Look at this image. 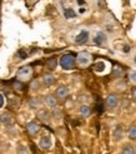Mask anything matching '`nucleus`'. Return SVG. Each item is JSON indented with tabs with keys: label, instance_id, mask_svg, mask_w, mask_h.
<instances>
[{
	"label": "nucleus",
	"instance_id": "obj_1",
	"mask_svg": "<svg viewBox=\"0 0 136 154\" xmlns=\"http://www.w3.org/2000/svg\"><path fill=\"white\" fill-rule=\"evenodd\" d=\"M31 75H33V68L29 66V65H26V66L20 68L19 70H18L16 78H18V80H20V82H26V80H29L30 78H31Z\"/></svg>",
	"mask_w": 136,
	"mask_h": 154
},
{
	"label": "nucleus",
	"instance_id": "obj_2",
	"mask_svg": "<svg viewBox=\"0 0 136 154\" xmlns=\"http://www.w3.org/2000/svg\"><path fill=\"white\" fill-rule=\"evenodd\" d=\"M75 61H76V59L74 58V55H71V54H65V55L60 58V65H61V68L65 69V70H69V69H71L74 66Z\"/></svg>",
	"mask_w": 136,
	"mask_h": 154
},
{
	"label": "nucleus",
	"instance_id": "obj_3",
	"mask_svg": "<svg viewBox=\"0 0 136 154\" xmlns=\"http://www.w3.org/2000/svg\"><path fill=\"white\" fill-rule=\"evenodd\" d=\"M76 61H78V64L80 66H87L90 64V61H91V55L86 51H82L78 55Z\"/></svg>",
	"mask_w": 136,
	"mask_h": 154
},
{
	"label": "nucleus",
	"instance_id": "obj_4",
	"mask_svg": "<svg viewBox=\"0 0 136 154\" xmlns=\"http://www.w3.org/2000/svg\"><path fill=\"white\" fill-rule=\"evenodd\" d=\"M87 40H89V32H87V30H85V29H82L81 32L76 35V38H75V43H76L78 45L85 44Z\"/></svg>",
	"mask_w": 136,
	"mask_h": 154
},
{
	"label": "nucleus",
	"instance_id": "obj_5",
	"mask_svg": "<svg viewBox=\"0 0 136 154\" xmlns=\"http://www.w3.org/2000/svg\"><path fill=\"white\" fill-rule=\"evenodd\" d=\"M94 43L96 45H100V47L101 45H105L106 44V35H105L102 32H97L94 36Z\"/></svg>",
	"mask_w": 136,
	"mask_h": 154
},
{
	"label": "nucleus",
	"instance_id": "obj_6",
	"mask_svg": "<svg viewBox=\"0 0 136 154\" xmlns=\"http://www.w3.org/2000/svg\"><path fill=\"white\" fill-rule=\"evenodd\" d=\"M0 122H1V124H4V125H11L14 123V118L10 113H3L0 115Z\"/></svg>",
	"mask_w": 136,
	"mask_h": 154
},
{
	"label": "nucleus",
	"instance_id": "obj_7",
	"mask_svg": "<svg viewBox=\"0 0 136 154\" xmlns=\"http://www.w3.org/2000/svg\"><path fill=\"white\" fill-rule=\"evenodd\" d=\"M39 144H40V147L43 149H49L52 145V140H51V138L49 135H44V137H41Z\"/></svg>",
	"mask_w": 136,
	"mask_h": 154
},
{
	"label": "nucleus",
	"instance_id": "obj_8",
	"mask_svg": "<svg viewBox=\"0 0 136 154\" xmlns=\"http://www.w3.org/2000/svg\"><path fill=\"white\" fill-rule=\"evenodd\" d=\"M26 130H28V133L30 135H36L37 133H39V130H40V127L36 124V123L31 122V123H29V124L26 125Z\"/></svg>",
	"mask_w": 136,
	"mask_h": 154
},
{
	"label": "nucleus",
	"instance_id": "obj_9",
	"mask_svg": "<svg viewBox=\"0 0 136 154\" xmlns=\"http://www.w3.org/2000/svg\"><path fill=\"white\" fill-rule=\"evenodd\" d=\"M106 105L110 106V108H115L117 104H119V98L115 95V94H110L108 98H106Z\"/></svg>",
	"mask_w": 136,
	"mask_h": 154
},
{
	"label": "nucleus",
	"instance_id": "obj_10",
	"mask_svg": "<svg viewBox=\"0 0 136 154\" xmlns=\"http://www.w3.org/2000/svg\"><path fill=\"white\" fill-rule=\"evenodd\" d=\"M56 95L60 99L66 98L67 95H69V88H67V87H59L56 89Z\"/></svg>",
	"mask_w": 136,
	"mask_h": 154
},
{
	"label": "nucleus",
	"instance_id": "obj_11",
	"mask_svg": "<svg viewBox=\"0 0 136 154\" xmlns=\"http://www.w3.org/2000/svg\"><path fill=\"white\" fill-rule=\"evenodd\" d=\"M45 104H46L49 108H54V106H56V104H58V102H56V98L54 97V95H46L45 97Z\"/></svg>",
	"mask_w": 136,
	"mask_h": 154
},
{
	"label": "nucleus",
	"instance_id": "obj_12",
	"mask_svg": "<svg viewBox=\"0 0 136 154\" xmlns=\"http://www.w3.org/2000/svg\"><path fill=\"white\" fill-rule=\"evenodd\" d=\"M43 82H44V84L45 85H52V84L55 83V78H54V75L52 74H45L44 76H43Z\"/></svg>",
	"mask_w": 136,
	"mask_h": 154
},
{
	"label": "nucleus",
	"instance_id": "obj_13",
	"mask_svg": "<svg viewBox=\"0 0 136 154\" xmlns=\"http://www.w3.org/2000/svg\"><path fill=\"white\" fill-rule=\"evenodd\" d=\"M112 135H114V139L115 140H120L123 138L124 135V130H123V127H116L115 130H114V133H112Z\"/></svg>",
	"mask_w": 136,
	"mask_h": 154
},
{
	"label": "nucleus",
	"instance_id": "obj_14",
	"mask_svg": "<svg viewBox=\"0 0 136 154\" xmlns=\"http://www.w3.org/2000/svg\"><path fill=\"white\" fill-rule=\"evenodd\" d=\"M64 17L66 19H74L76 17V13H75L74 9H71V8H66V9H64Z\"/></svg>",
	"mask_w": 136,
	"mask_h": 154
},
{
	"label": "nucleus",
	"instance_id": "obj_15",
	"mask_svg": "<svg viewBox=\"0 0 136 154\" xmlns=\"http://www.w3.org/2000/svg\"><path fill=\"white\" fill-rule=\"evenodd\" d=\"M80 114L82 115V117H89L90 114H91V109L87 106V105H81L80 106Z\"/></svg>",
	"mask_w": 136,
	"mask_h": 154
},
{
	"label": "nucleus",
	"instance_id": "obj_16",
	"mask_svg": "<svg viewBox=\"0 0 136 154\" xmlns=\"http://www.w3.org/2000/svg\"><path fill=\"white\" fill-rule=\"evenodd\" d=\"M105 63L104 61H97V63L94 65V70L96 72V73H102L104 70H105Z\"/></svg>",
	"mask_w": 136,
	"mask_h": 154
},
{
	"label": "nucleus",
	"instance_id": "obj_17",
	"mask_svg": "<svg viewBox=\"0 0 136 154\" xmlns=\"http://www.w3.org/2000/svg\"><path fill=\"white\" fill-rule=\"evenodd\" d=\"M129 138L130 139H136V125H131L129 128Z\"/></svg>",
	"mask_w": 136,
	"mask_h": 154
},
{
	"label": "nucleus",
	"instance_id": "obj_18",
	"mask_svg": "<svg viewBox=\"0 0 136 154\" xmlns=\"http://www.w3.org/2000/svg\"><path fill=\"white\" fill-rule=\"evenodd\" d=\"M50 115H49V113L48 112H44V110H41L40 113H39V118L43 120V122H49V118Z\"/></svg>",
	"mask_w": 136,
	"mask_h": 154
},
{
	"label": "nucleus",
	"instance_id": "obj_19",
	"mask_svg": "<svg viewBox=\"0 0 136 154\" xmlns=\"http://www.w3.org/2000/svg\"><path fill=\"white\" fill-rule=\"evenodd\" d=\"M121 154H135V150H134V148L131 147V145H125Z\"/></svg>",
	"mask_w": 136,
	"mask_h": 154
},
{
	"label": "nucleus",
	"instance_id": "obj_20",
	"mask_svg": "<svg viewBox=\"0 0 136 154\" xmlns=\"http://www.w3.org/2000/svg\"><path fill=\"white\" fill-rule=\"evenodd\" d=\"M13 87H14L15 90H18V91H21L22 89H24V85L21 84L20 80H15V82L13 83Z\"/></svg>",
	"mask_w": 136,
	"mask_h": 154
},
{
	"label": "nucleus",
	"instance_id": "obj_21",
	"mask_svg": "<svg viewBox=\"0 0 136 154\" xmlns=\"http://www.w3.org/2000/svg\"><path fill=\"white\" fill-rule=\"evenodd\" d=\"M18 154H29V152L24 145H19L18 147Z\"/></svg>",
	"mask_w": 136,
	"mask_h": 154
},
{
	"label": "nucleus",
	"instance_id": "obj_22",
	"mask_svg": "<svg viewBox=\"0 0 136 154\" xmlns=\"http://www.w3.org/2000/svg\"><path fill=\"white\" fill-rule=\"evenodd\" d=\"M129 79L132 84H136V72H130L129 73Z\"/></svg>",
	"mask_w": 136,
	"mask_h": 154
},
{
	"label": "nucleus",
	"instance_id": "obj_23",
	"mask_svg": "<svg viewBox=\"0 0 136 154\" xmlns=\"http://www.w3.org/2000/svg\"><path fill=\"white\" fill-rule=\"evenodd\" d=\"M48 66H49V69H55V66H56V60H55V59H50V60L48 61Z\"/></svg>",
	"mask_w": 136,
	"mask_h": 154
},
{
	"label": "nucleus",
	"instance_id": "obj_24",
	"mask_svg": "<svg viewBox=\"0 0 136 154\" xmlns=\"http://www.w3.org/2000/svg\"><path fill=\"white\" fill-rule=\"evenodd\" d=\"M30 105H31V106H39V104H40V102L39 100H37V99H30Z\"/></svg>",
	"mask_w": 136,
	"mask_h": 154
},
{
	"label": "nucleus",
	"instance_id": "obj_25",
	"mask_svg": "<svg viewBox=\"0 0 136 154\" xmlns=\"http://www.w3.org/2000/svg\"><path fill=\"white\" fill-rule=\"evenodd\" d=\"M96 109H97V113L101 114V113L104 112V106H102V104H101V103H97V104H96Z\"/></svg>",
	"mask_w": 136,
	"mask_h": 154
},
{
	"label": "nucleus",
	"instance_id": "obj_26",
	"mask_svg": "<svg viewBox=\"0 0 136 154\" xmlns=\"http://www.w3.org/2000/svg\"><path fill=\"white\" fill-rule=\"evenodd\" d=\"M18 55H19V57H20L21 59H25V58L28 57V55H26V53H25L24 50H20V51L18 53Z\"/></svg>",
	"mask_w": 136,
	"mask_h": 154
},
{
	"label": "nucleus",
	"instance_id": "obj_27",
	"mask_svg": "<svg viewBox=\"0 0 136 154\" xmlns=\"http://www.w3.org/2000/svg\"><path fill=\"white\" fill-rule=\"evenodd\" d=\"M52 114H54V115H55V117H60V115H61V113H60V112H59V109H55L54 112H52Z\"/></svg>",
	"mask_w": 136,
	"mask_h": 154
},
{
	"label": "nucleus",
	"instance_id": "obj_28",
	"mask_svg": "<svg viewBox=\"0 0 136 154\" xmlns=\"http://www.w3.org/2000/svg\"><path fill=\"white\" fill-rule=\"evenodd\" d=\"M76 3H78V4L80 5V6H81V5H84V6L86 5V3H85V0H76Z\"/></svg>",
	"mask_w": 136,
	"mask_h": 154
},
{
	"label": "nucleus",
	"instance_id": "obj_29",
	"mask_svg": "<svg viewBox=\"0 0 136 154\" xmlns=\"http://www.w3.org/2000/svg\"><path fill=\"white\" fill-rule=\"evenodd\" d=\"M3 105H4V97L0 94V108H1Z\"/></svg>",
	"mask_w": 136,
	"mask_h": 154
},
{
	"label": "nucleus",
	"instance_id": "obj_30",
	"mask_svg": "<svg viewBox=\"0 0 136 154\" xmlns=\"http://www.w3.org/2000/svg\"><path fill=\"white\" fill-rule=\"evenodd\" d=\"M86 11V8L84 6V8H80V9H79V14H84Z\"/></svg>",
	"mask_w": 136,
	"mask_h": 154
},
{
	"label": "nucleus",
	"instance_id": "obj_31",
	"mask_svg": "<svg viewBox=\"0 0 136 154\" xmlns=\"http://www.w3.org/2000/svg\"><path fill=\"white\" fill-rule=\"evenodd\" d=\"M132 99H134V100L136 102V88L132 90Z\"/></svg>",
	"mask_w": 136,
	"mask_h": 154
},
{
	"label": "nucleus",
	"instance_id": "obj_32",
	"mask_svg": "<svg viewBox=\"0 0 136 154\" xmlns=\"http://www.w3.org/2000/svg\"><path fill=\"white\" fill-rule=\"evenodd\" d=\"M129 50H130V48L127 47V45H125V47H124V50H123V51H124V53H129Z\"/></svg>",
	"mask_w": 136,
	"mask_h": 154
},
{
	"label": "nucleus",
	"instance_id": "obj_33",
	"mask_svg": "<svg viewBox=\"0 0 136 154\" xmlns=\"http://www.w3.org/2000/svg\"><path fill=\"white\" fill-rule=\"evenodd\" d=\"M135 64H136V58H135Z\"/></svg>",
	"mask_w": 136,
	"mask_h": 154
}]
</instances>
